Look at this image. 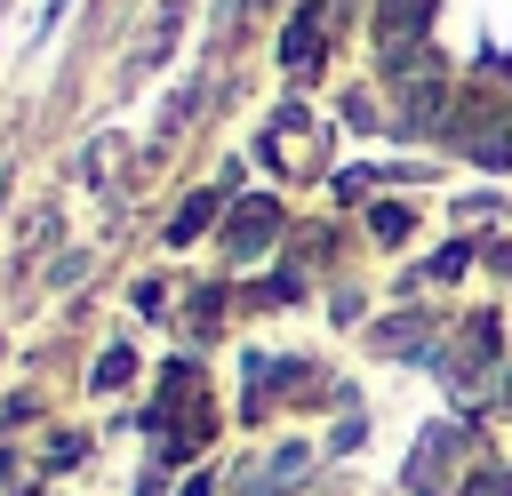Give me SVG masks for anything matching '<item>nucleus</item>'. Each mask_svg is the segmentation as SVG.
Here are the masks:
<instances>
[{"instance_id": "f257e3e1", "label": "nucleus", "mask_w": 512, "mask_h": 496, "mask_svg": "<svg viewBox=\"0 0 512 496\" xmlns=\"http://www.w3.org/2000/svg\"><path fill=\"white\" fill-rule=\"evenodd\" d=\"M480 456H488V440H480L472 424L448 416V424H432V432L416 440V456H408V488H416V496H456L464 472H472Z\"/></svg>"}, {"instance_id": "f03ea898", "label": "nucleus", "mask_w": 512, "mask_h": 496, "mask_svg": "<svg viewBox=\"0 0 512 496\" xmlns=\"http://www.w3.org/2000/svg\"><path fill=\"white\" fill-rule=\"evenodd\" d=\"M496 360H504V328H496V312H472V320L456 328V344H440V360H432V368H440L456 392H472Z\"/></svg>"}, {"instance_id": "7ed1b4c3", "label": "nucleus", "mask_w": 512, "mask_h": 496, "mask_svg": "<svg viewBox=\"0 0 512 496\" xmlns=\"http://www.w3.org/2000/svg\"><path fill=\"white\" fill-rule=\"evenodd\" d=\"M320 48H328V8H320V0H304V8H296V24H288V40H280V64H288L296 80H312V72H320Z\"/></svg>"}, {"instance_id": "20e7f679", "label": "nucleus", "mask_w": 512, "mask_h": 496, "mask_svg": "<svg viewBox=\"0 0 512 496\" xmlns=\"http://www.w3.org/2000/svg\"><path fill=\"white\" fill-rule=\"evenodd\" d=\"M272 232H280V208H272V200H248V208H240V224H232V256H256Z\"/></svg>"}, {"instance_id": "39448f33", "label": "nucleus", "mask_w": 512, "mask_h": 496, "mask_svg": "<svg viewBox=\"0 0 512 496\" xmlns=\"http://www.w3.org/2000/svg\"><path fill=\"white\" fill-rule=\"evenodd\" d=\"M456 496H512V464H504V456H480V464L464 472Z\"/></svg>"}, {"instance_id": "423d86ee", "label": "nucleus", "mask_w": 512, "mask_h": 496, "mask_svg": "<svg viewBox=\"0 0 512 496\" xmlns=\"http://www.w3.org/2000/svg\"><path fill=\"white\" fill-rule=\"evenodd\" d=\"M464 264H472V240H448V248H440V256L424 264V280H456Z\"/></svg>"}, {"instance_id": "0eeeda50", "label": "nucleus", "mask_w": 512, "mask_h": 496, "mask_svg": "<svg viewBox=\"0 0 512 496\" xmlns=\"http://www.w3.org/2000/svg\"><path fill=\"white\" fill-rule=\"evenodd\" d=\"M368 224H376V240H400V232H408V208H400V200H384Z\"/></svg>"}, {"instance_id": "6e6552de", "label": "nucleus", "mask_w": 512, "mask_h": 496, "mask_svg": "<svg viewBox=\"0 0 512 496\" xmlns=\"http://www.w3.org/2000/svg\"><path fill=\"white\" fill-rule=\"evenodd\" d=\"M208 216H216V200H192V208H184V216H176V240H192V232H200V224H208Z\"/></svg>"}, {"instance_id": "1a4fd4ad", "label": "nucleus", "mask_w": 512, "mask_h": 496, "mask_svg": "<svg viewBox=\"0 0 512 496\" xmlns=\"http://www.w3.org/2000/svg\"><path fill=\"white\" fill-rule=\"evenodd\" d=\"M504 408H512V376H504Z\"/></svg>"}]
</instances>
